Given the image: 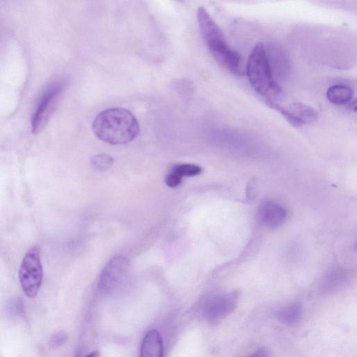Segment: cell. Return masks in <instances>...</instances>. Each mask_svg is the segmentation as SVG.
Returning a JSON list of instances; mask_svg holds the SVG:
<instances>
[{
  "label": "cell",
  "instance_id": "9a60e30c",
  "mask_svg": "<svg viewBox=\"0 0 357 357\" xmlns=\"http://www.w3.org/2000/svg\"><path fill=\"white\" fill-rule=\"evenodd\" d=\"M182 178L184 176H195L202 173V167L195 164H180L174 166L172 169Z\"/></svg>",
  "mask_w": 357,
  "mask_h": 357
},
{
  "label": "cell",
  "instance_id": "2e32d148",
  "mask_svg": "<svg viewBox=\"0 0 357 357\" xmlns=\"http://www.w3.org/2000/svg\"><path fill=\"white\" fill-rule=\"evenodd\" d=\"M182 178H183L181 176L172 170L167 175L165 178V183L170 188H176L181 184Z\"/></svg>",
  "mask_w": 357,
  "mask_h": 357
},
{
  "label": "cell",
  "instance_id": "7c38bea8",
  "mask_svg": "<svg viewBox=\"0 0 357 357\" xmlns=\"http://www.w3.org/2000/svg\"><path fill=\"white\" fill-rule=\"evenodd\" d=\"M301 314V304L299 302H294L280 310L278 312V317L283 323L294 324L299 321Z\"/></svg>",
  "mask_w": 357,
  "mask_h": 357
},
{
  "label": "cell",
  "instance_id": "4fadbf2b",
  "mask_svg": "<svg viewBox=\"0 0 357 357\" xmlns=\"http://www.w3.org/2000/svg\"><path fill=\"white\" fill-rule=\"evenodd\" d=\"M347 280L346 273L340 269L333 270L325 277L322 282L324 290L331 291L338 288Z\"/></svg>",
  "mask_w": 357,
  "mask_h": 357
},
{
  "label": "cell",
  "instance_id": "8992f818",
  "mask_svg": "<svg viewBox=\"0 0 357 357\" xmlns=\"http://www.w3.org/2000/svg\"><path fill=\"white\" fill-rule=\"evenodd\" d=\"M272 107L277 109L295 128L311 124L318 118L315 109L301 102H294L287 106L275 104Z\"/></svg>",
  "mask_w": 357,
  "mask_h": 357
},
{
  "label": "cell",
  "instance_id": "6da1fadb",
  "mask_svg": "<svg viewBox=\"0 0 357 357\" xmlns=\"http://www.w3.org/2000/svg\"><path fill=\"white\" fill-rule=\"evenodd\" d=\"M92 130L104 142L123 144L136 138L139 132V125L128 109L112 107L97 114L92 123Z\"/></svg>",
  "mask_w": 357,
  "mask_h": 357
},
{
  "label": "cell",
  "instance_id": "9c48e42d",
  "mask_svg": "<svg viewBox=\"0 0 357 357\" xmlns=\"http://www.w3.org/2000/svg\"><path fill=\"white\" fill-rule=\"evenodd\" d=\"M286 215V211L281 205L271 201L262 203L257 211L259 222L268 229H275L281 226Z\"/></svg>",
  "mask_w": 357,
  "mask_h": 357
},
{
  "label": "cell",
  "instance_id": "5bb4252c",
  "mask_svg": "<svg viewBox=\"0 0 357 357\" xmlns=\"http://www.w3.org/2000/svg\"><path fill=\"white\" fill-rule=\"evenodd\" d=\"M113 163V158L105 153L96 154L91 159V167L98 172L107 171L112 166Z\"/></svg>",
  "mask_w": 357,
  "mask_h": 357
},
{
  "label": "cell",
  "instance_id": "ba28073f",
  "mask_svg": "<svg viewBox=\"0 0 357 357\" xmlns=\"http://www.w3.org/2000/svg\"><path fill=\"white\" fill-rule=\"evenodd\" d=\"M128 268V261L123 257L112 258L102 271L100 278L101 288L107 290L117 286L126 275Z\"/></svg>",
  "mask_w": 357,
  "mask_h": 357
},
{
  "label": "cell",
  "instance_id": "277c9868",
  "mask_svg": "<svg viewBox=\"0 0 357 357\" xmlns=\"http://www.w3.org/2000/svg\"><path fill=\"white\" fill-rule=\"evenodd\" d=\"M43 275L40 249L38 245H33L24 255L18 273L20 286L28 298H33L38 295Z\"/></svg>",
  "mask_w": 357,
  "mask_h": 357
},
{
  "label": "cell",
  "instance_id": "e0dca14e",
  "mask_svg": "<svg viewBox=\"0 0 357 357\" xmlns=\"http://www.w3.org/2000/svg\"><path fill=\"white\" fill-rule=\"evenodd\" d=\"M248 357H270V354L267 350L259 349Z\"/></svg>",
  "mask_w": 357,
  "mask_h": 357
},
{
  "label": "cell",
  "instance_id": "3957f363",
  "mask_svg": "<svg viewBox=\"0 0 357 357\" xmlns=\"http://www.w3.org/2000/svg\"><path fill=\"white\" fill-rule=\"evenodd\" d=\"M250 85L263 96L269 106L277 104L282 95V89L273 78L266 49L258 43L250 53L246 67Z\"/></svg>",
  "mask_w": 357,
  "mask_h": 357
},
{
  "label": "cell",
  "instance_id": "5b68a950",
  "mask_svg": "<svg viewBox=\"0 0 357 357\" xmlns=\"http://www.w3.org/2000/svg\"><path fill=\"white\" fill-rule=\"evenodd\" d=\"M66 85V80L60 79L52 82L45 90L31 116V127L33 134L39 133L45 127Z\"/></svg>",
  "mask_w": 357,
  "mask_h": 357
},
{
  "label": "cell",
  "instance_id": "ac0fdd59",
  "mask_svg": "<svg viewBox=\"0 0 357 357\" xmlns=\"http://www.w3.org/2000/svg\"><path fill=\"white\" fill-rule=\"evenodd\" d=\"M85 357H99V353L97 351H93L86 356Z\"/></svg>",
  "mask_w": 357,
  "mask_h": 357
},
{
  "label": "cell",
  "instance_id": "7a4b0ae2",
  "mask_svg": "<svg viewBox=\"0 0 357 357\" xmlns=\"http://www.w3.org/2000/svg\"><path fill=\"white\" fill-rule=\"evenodd\" d=\"M197 17L204 41L214 59L228 71L241 75V56L228 47L226 38L216 22L204 7L197 9Z\"/></svg>",
  "mask_w": 357,
  "mask_h": 357
},
{
  "label": "cell",
  "instance_id": "8fae6325",
  "mask_svg": "<svg viewBox=\"0 0 357 357\" xmlns=\"http://www.w3.org/2000/svg\"><path fill=\"white\" fill-rule=\"evenodd\" d=\"M353 90L343 84H335L329 87L326 91L328 100L333 104L344 105L349 103L353 98Z\"/></svg>",
  "mask_w": 357,
  "mask_h": 357
},
{
  "label": "cell",
  "instance_id": "52a82bcc",
  "mask_svg": "<svg viewBox=\"0 0 357 357\" xmlns=\"http://www.w3.org/2000/svg\"><path fill=\"white\" fill-rule=\"evenodd\" d=\"M237 294L236 292H227L213 297L207 303L205 315L211 321H219L229 313L236 306Z\"/></svg>",
  "mask_w": 357,
  "mask_h": 357
},
{
  "label": "cell",
  "instance_id": "30bf717a",
  "mask_svg": "<svg viewBox=\"0 0 357 357\" xmlns=\"http://www.w3.org/2000/svg\"><path fill=\"white\" fill-rule=\"evenodd\" d=\"M163 344L160 334L155 330L144 336L140 349V357H162Z\"/></svg>",
  "mask_w": 357,
  "mask_h": 357
}]
</instances>
